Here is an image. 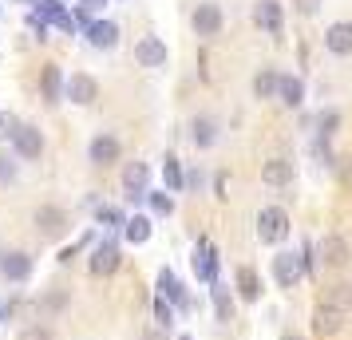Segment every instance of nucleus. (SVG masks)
Listing matches in <instances>:
<instances>
[{
  "label": "nucleus",
  "mask_w": 352,
  "mask_h": 340,
  "mask_svg": "<svg viewBox=\"0 0 352 340\" xmlns=\"http://www.w3.org/2000/svg\"><path fill=\"white\" fill-rule=\"evenodd\" d=\"M254 16H257V24H261L270 36H281V4H277V0H261Z\"/></svg>",
  "instance_id": "nucleus-15"
},
{
  "label": "nucleus",
  "mask_w": 352,
  "mask_h": 340,
  "mask_svg": "<svg viewBox=\"0 0 352 340\" xmlns=\"http://www.w3.org/2000/svg\"><path fill=\"white\" fill-rule=\"evenodd\" d=\"M8 313H12V305H0V321H4V317H8Z\"/></svg>",
  "instance_id": "nucleus-36"
},
{
  "label": "nucleus",
  "mask_w": 352,
  "mask_h": 340,
  "mask_svg": "<svg viewBox=\"0 0 352 340\" xmlns=\"http://www.w3.org/2000/svg\"><path fill=\"white\" fill-rule=\"evenodd\" d=\"M340 328H344V313H336L329 305H317V313H313V332L317 337H336Z\"/></svg>",
  "instance_id": "nucleus-6"
},
{
  "label": "nucleus",
  "mask_w": 352,
  "mask_h": 340,
  "mask_svg": "<svg viewBox=\"0 0 352 340\" xmlns=\"http://www.w3.org/2000/svg\"><path fill=\"white\" fill-rule=\"evenodd\" d=\"M214 139H218V123H214V119H206V115H202V119H194V143L210 146Z\"/></svg>",
  "instance_id": "nucleus-24"
},
{
  "label": "nucleus",
  "mask_w": 352,
  "mask_h": 340,
  "mask_svg": "<svg viewBox=\"0 0 352 340\" xmlns=\"http://www.w3.org/2000/svg\"><path fill=\"white\" fill-rule=\"evenodd\" d=\"M194 273L202 277V281H218V261H214V249H210L206 242H198V249H194Z\"/></svg>",
  "instance_id": "nucleus-14"
},
{
  "label": "nucleus",
  "mask_w": 352,
  "mask_h": 340,
  "mask_svg": "<svg viewBox=\"0 0 352 340\" xmlns=\"http://www.w3.org/2000/svg\"><path fill=\"white\" fill-rule=\"evenodd\" d=\"M12 143H16V150L24 155V159H40V150H44V139H40V131H36V127H24V123L16 127Z\"/></svg>",
  "instance_id": "nucleus-10"
},
{
  "label": "nucleus",
  "mask_w": 352,
  "mask_h": 340,
  "mask_svg": "<svg viewBox=\"0 0 352 340\" xmlns=\"http://www.w3.org/2000/svg\"><path fill=\"white\" fill-rule=\"evenodd\" d=\"M261 182H270V186H285L293 182V162L289 159H270L261 166Z\"/></svg>",
  "instance_id": "nucleus-16"
},
{
  "label": "nucleus",
  "mask_w": 352,
  "mask_h": 340,
  "mask_svg": "<svg viewBox=\"0 0 352 340\" xmlns=\"http://www.w3.org/2000/svg\"><path fill=\"white\" fill-rule=\"evenodd\" d=\"M123 234H127V242H131V245H143L146 238H151V222L135 214V218H127V222H123Z\"/></svg>",
  "instance_id": "nucleus-23"
},
{
  "label": "nucleus",
  "mask_w": 352,
  "mask_h": 340,
  "mask_svg": "<svg viewBox=\"0 0 352 340\" xmlns=\"http://www.w3.org/2000/svg\"><path fill=\"white\" fill-rule=\"evenodd\" d=\"M320 305H329V308H336V313H344V317H349V313H352V281L333 285V289L320 297Z\"/></svg>",
  "instance_id": "nucleus-17"
},
{
  "label": "nucleus",
  "mask_w": 352,
  "mask_h": 340,
  "mask_svg": "<svg viewBox=\"0 0 352 340\" xmlns=\"http://www.w3.org/2000/svg\"><path fill=\"white\" fill-rule=\"evenodd\" d=\"M60 99H64V80H60V67L48 64V67H44V103L56 107Z\"/></svg>",
  "instance_id": "nucleus-19"
},
{
  "label": "nucleus",
  "mask_w": 352,
  "mask_h": 340,
  "mask_svg": "<svg viewBox=\"0 0 352 340\" xmlns=\"http://www.w3.org/2000/svg\"><path fill=\"white\" fill-rule=\"evenodd\" d=\"M16 127H20V123L12 119V115L0 111V139H12V135H16Z\"/></svg>",
  "instance_id": "nucleus-30"
},
{
  "label": "nucleus",
  "mask_w": 352,
  "mask_h": 340,
  "mask_svg": "<svg viewBox=\"0 0 352 340\" xmlns=\"http://www.w3.org/2000/svg\"><path fill=\"white\" fill-rule=\"evenodd\" d=\"M83 4H87V8H99V4H103V0H83Z\"/></svg>",
  "instance_id": "nucleus-37"
},
{
  "label": "nucleus",
  "mask_w": 352,
  "mask_h": 340,
  "mask_svg": "<svg viewBox=\"0 0 352 340\" xmlns=\"http://www.w3.org/2000/svg\"><path fill=\"white\" fill-rule=\"evenodd\" d=\"M99 222H107V226H119V222H123V214L111 210V206H103V210H99Z\"/></svg>",
  "instance_id": "nucleus-32"
},
{
  "label": "nucleus",
  "mask_w": 352,
  "mask_h": 340,
  "mask_svg": "<svg viewBox=\"0 0 352 340\" xmlns=\"http://www.w3.org/2000/svg\"><path fill=\"white\" fill-rule=\"evenodd\" d=\"M324 48L336 52V56H349L352 52V24L349 20H336L333 28L324 32Z\"/></svg>",
  "instance_id": "nucleus-9"
},
{
  "label": "nucleus",
  "mask_w": 352,
  "mask_h": 340,
  "mask_svg": "<svg viewBox=\"0 0 352 340\" xmlns=\"http://www.w3.org/2000/svg\"><path fill=\"white\" fill-rule=\"evenodd\" d=\"M277 95H281V103H285V107H301L305 83L297 80V76H281V80H277Z\"/></svg>",
  "instance_id": "nucleus-18"
},
{
  "label": "nucleus",
  "mask_w": 352,
  "mask_h": 340,
  "mask_svg": "<svg viewBox=\"0 0 352 340\" xmlns=\"http://www.w3.org/2000/svg\"><path fill=\"white\" fill-rule=\"evenodd\" d=\"M135 60L143 67H162L166 64V44H162L159 36H143V40L135 44Z\"/></svg>",
  "instance_id": "nucleus-4"
},
{
  "label": "nucleus",
  "mask_w": 352,
  "mask_h": 340,
  "mask_svg": "<svg viewBox=\"0 0 352 340\" xmlns=\"http://www.w3.org/2000/svg\"><path fill=\"white\" fill-rule=\"evenodd\" d=\"M238 293H241V301H257V297H261V281H257V273L250 265L238 269Z\"/></svg>",
  "instance_id": "nucleus-21"
},
{
  "label": "nucleus",
  "mask_w": 352,
  "mask_h": 340,
  "mask_svg": "<svg viewBox=\"0 0 352 340\" xmlns=\"http://www.w3.org/2000/svg\"><path fill=\"white\" fill-rule=\"evenodd\" d=\"M40 305H44V308H52V313H56V308H64V293H48V297H44Z\"/></svg>",
  "instance_id": "nucleus-33"
},
{
  "label": "nucleus",
  "mask_w": 352,
  "mask_h": 340,
  "mask_svg": "<svg viewBox=\"0 0 352 340\" xmlns=\"http://www.w3.org/2000/svg\"><path fill=\"white\" fill-rule=\"evenodd\" d=\"M159 289L166 293V297L182 301V289H178V281H175V273H170V269H162V273H159Z\"/></svg>",
  "instance_id": "nucleus-28"
},
{
  "label": "nucleus",
  "mask_w": 352,
  "mask_h": 340,
  "mask_svg": "<svg viewBox=\"0 0 352 340\" xmlns=\"http://www.w3.org/2000/svg\"><path fill=\"white\" fill-rule=\"evenodd\" d=\"M317 253H320V265H329V269H344L352 261V249L344 238H336V234H329V238H320L317 242Z\"/></svg>",
  "instance_id": "nucleus-2"
},
{
  "label": "nucleus",
  "mask_w": 352,
  "mask_h": 340,
  "mask_svg": "<svg viewBox=\"0 0 352 340\" xmlns=\"http://www.w3.org/2000/svg\"><path fill=\"white\" fill-rule=\"evenodd\" d=\"M115 269H119V249H115L111 242L96 245V253H91V273L107 277V273H115Z\"/></svg>",
  "instance_id": "nucleus-11"
},
{
  "label": "nucleus",
  "mask_w": 352,
  "mask_h": 340,
  "mask_svg": "<svg viewBox=\"0 0 352 340\" xmlns=\"http://www.w3.org/2000/svg\"><path fill=\"white\" fill-rule=\"evenodd\" d=\"M317 4H320V0H297V12H301V16H313V12H317Z\"/></svg>",
  "instance_id": "nucleus-34"
},
{
  "label": "nucleus",
  "mask_w": 352,
  "mask_h": 340,
  "mask_svg": "<svg viewBox=\"0 0 352 340\" xmlns=\"http://www.w3.org/2000/svg\"><path fill=\"white\" fill-rule=\"evenodd\" d=\"M87 36H91V44H96V48H111L115 40H119V28H115L111 20H99V24L87 28Z\"/></svg>",
  "instance_id": "nucleus-22"
},
{
  "label": "nucleus",
  "mask_w": 352,
  "mask_h": 340,
  "mask_svg": "<svg viewBox=\"0 0 352 340\" xmlns=\"http://www.w3.org/2000/svg\"><path fill=\"white\" fill-rule=\"evenodd\" d=\"M0 273L8 277V281H28V273H32V258L28 253H4V261H0Z\"/></svg>",
  "instance_id": "nucleus-12"
},
{
  "label": "nucleus",
  "mask_w": 352,
  "mask_h": 340,
  "mask_svg": "<svg viewBox=\"0 0 352 340\" xmlns=\"http://www.w3.org/2000/svg\"><path fill=\"white\" fill-rule=\"evenodd\" d=\"M123 186H127L131 198H143L146 194V166H143V162H131L127 170H123Z\"/></svg>",
  "instance_id": "nucleus-20"
},
{
  "label": "nucleus",
  "mask_w": 352,
  "mask_h": 340,
  "mask_svg": "<svg viewBox=\"0 0 352 340\" xmlns=\"http://www.w3.org/2000/svg\"><path fill=\"white\" fill-rule=\"evenodd\" d=\"M162 174H166V186H170V190H182V166H178V159H170V155H166V162H162Z\"/></svg>",
  "instance_id": "nucleus-27"
},
{
  "label": "nucleus",
  "mask_w": 352,
  "mask_h": 340,
  "mask_svg": "<svg viewBox=\"0 0 352 340\" xmlns=\"http://www.w3.org/2000/svg\"><path fill=\"white\" fill-rule=\"evenodd\" d=\"M182 340H190V337H182Z\"/></svg>",
  "instance_id": "nucleus-39"
},
{
  "label": "nucleus",
  "mask_w": 352,
  "mask_h": 340,
  "mask_svg": "<svg viewBox=\"0 0 352 340\" xmlns=\"http://www.w3.org/2000/svg\"><path fill=\"white\" fill-rule=\"evenodd\" d=\"M20 340H52V328H40V324H32V328H28Z\"/></svg>",
  "instance_id": "nucleus-31"
},
{
  "label": "nucleus",
  "mask_w": 352,
  "mask_h": 340,
  "mask_svg": "<svg viewBox=\"0 0 352 340\" xmlns=\"http://www.w3.org/2000/svg\"><path fill=\"white\" fill-rule=\"evenodd\" d=\"M87 155H91V162H96V166H111V162L119 159V143H115L111 135H99V139H91Z\"/></svg>",
  "instance_id": "nucleus-13"
},
{
  "label": "nucleus",
  "mask_w": 352,
  "mask_h": 340,
  "mask_svg": "<svg viewBox=\"0 0 352 340\" xmlns=\"http://www.w3.org/2000/svg\"><path fill=\"white\" fill-rule=\"evenodd\" d=\"M301 273H305V265H301L297 253H277V258H273V277H277L281 289H293V285L301 281Z\"/></svg>",
  "instance_id": "nucleus-3"
},
{
  "label": "nucleus",
  "mask_w": 352,
  "mask_h": 340,
  "mask_svg": "<svg viewBox=\"0 0 352 340\" xmlns=\"http://www.w3.org/2000/svg\"><path fill=\"white\" fill-rule=\"evenodd\" d=\"M151 206H155V214H159V218H166V214L175 210V202H170V194H151Z\"/></svg>",
  "instance_id": "nucleus-29"
},
{
  "label": "nucleus",
  "mask_w": 352,
  "mask_h": 340,
  "mask_svg": "<svg viewBox=\"0 0 352 340\" xmlns=\"http://www.w3.org/2000/svg\"><path fill=\"white\" fill-rule=\"evenodd\" d=\"M155 313H159V321H162V324H170V305H166L162 297L155 301Z\"/></svg>",
  "instance_id": "nucleus-35"
},
{
  "label": "nucleus",
  "mask_w": 352,
  "mask_h": 340,
  "mask_svg": "<svg viewBox=\"0 0 352 340\" xmlns=\"http://www.w3.org/2000/svg\"><path fill=\"white\" fill-rule=\"evenodd\" d=\"M214 308H218V321H234V297L214 281Z\"/></svg>",
  "instance_id": "nucleus-25"
},
{
  "label": "nucleus",
  "mask_w": 352,
  "mask_h": 340,
  "mask_svg": "<svg viewBox=\"0 0 352 340\" xmlns=\"http://www.w3.org/2000/svg\"><path fill=\"white\" fill-rule=\"evenodd\" d=\"M257 238L270 242V245L285 242L289 238V214L281 210V206H265V210L257 214Z\"/></svg>",
  "instance_id": "nucleus-1"
},
{
  "label": "nucleus",
  "mask_w": 352,
  "mask_h": 340,
  "mask_svg": "<svg viewBox=\"0 0 352 340\" xmlns=\"http://www.w3.org/2000/svg\"><path fill=\"white\" fill-rule=\"evenodd\" d=\"M285 340H301V337H297V332H285Z\"/></svg>",
  "instance_id": "nucleus-38"
},
{
  "label": "nucleus",
  "mask_w": 352,
  "mask_h": 340,
  "mask_svg": "<svg viewBox=\"0 0 352 340\" xmlns=\"http://www.w3.org/2000/svg\"><path fill=\"white\" fill-rule=\"evenodd\" d=\"M254 91H257V99L277 95V76H273V71H261V76L254 80Z\"/></svg>",
  "instance_id": "nucleus-26"
},
{
  "label": "nucleus",
  "mask_w": 352,
  "mask_h": 340,
  "mask_svg": "<svg viewBox=\"0 0 352 340\" xmlns=\"http://www.w3.org/2000/svg\"><path fill=\"white\" fill-rule=\"evenodd\" d=\"M194 32L198 36L222 32V8H218V4H198V12H194Z\"/></svg>",
  "instance_id": "nucleus-7"
},
{
  "label": "nucleus",
  "mask_w": 352,
  "mask_h": 340,
  "mask_svg": "<svg viewBox=\"0 0 352 340\" xmlns=\"http://www.w3.org/2000/svg\"><path fill=\"white\" fill-rule=\"evenodd\" d=\"M64 226H67L64 210H56V206H40V210H36V229H40L44 238H60Z\"/></svg>",
  "instance_id": "nucleus-8"
},
{
  "label": "nucleus",
  "mask_w": 352,
  "mask_h": 340,
  "mask_svg": "<svg viewBox=\"0 0 352 340\" xmlns=\"http://www.w3.org/2000/svg\"><path fill=\"white\" fill-rule=\"evenodd\" d=\"M64 95L72 99V103H80V107H87V103H96V95H99V83L91 80V76H72V80L64 83Z\"/></svg>",
  "instance_id": "nucleus-5"
}]
</instances>
